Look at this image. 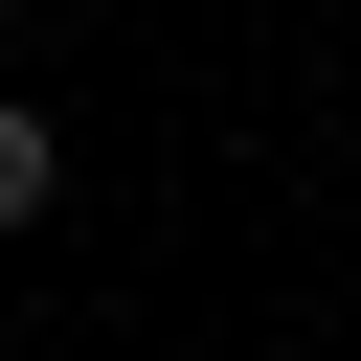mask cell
Wrapping results in <instances>:
<instances>
[{"instance_id":"cell-1","label":"cell","mask_w":361,"mask_h":361,"mask_svg":"<svg viewBox=\"0 0 361 361\" xmlns=\"http://www.w3.org/2000/svg\"><path fill=\"white\" fill-rule=\"evenodd\" d=\"M45 180H68V158H45V113L0 90V226H45Z\"/></svg>"}]
</instances>
